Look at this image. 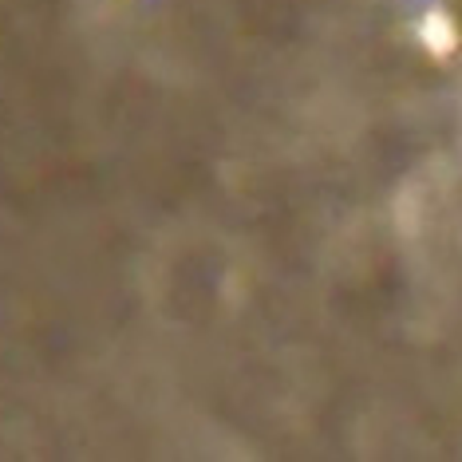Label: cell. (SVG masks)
Here are the masks:
<instances>
[{"mask_svg": "<svg viewBox=\"0 0 462 462\" xmlns=\"http://www.w3.org/2000/svg\"><path fill=\"white\" fill-rule=\"evenodd\" d=\"M419 44H423V51L430 60H450L455 51L462 48V32H458V20L447 13V8H430V13L419 16V28H415Z\"/></svg>", "mask_w": 462, "mask_h": 462, "instance_id": "6da1fadb", "label": "cell"}]
</instances>
